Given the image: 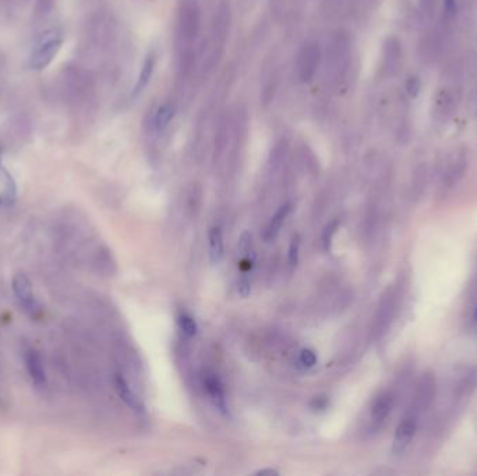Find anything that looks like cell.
<instances>
[{"instance_id": "603a6c76", "label": "cell", "mask_w": 477, "mask_h": 476, "mask_svg": "<svg viewBox=\"0 0 477 476\" xmlns=\"http://www.w3.org/2000/svg\"><path fill=\"white\" fill-rule=\"evenodd\" d=\"M299 249H300V240L299 238H295L291 243V247H289V256H288V260H289V266L291 267H296L298 266V261H299Z\"/></svg>"}, {"instance_id": "5bb4252c", "label": "cell", "mask_w": 477, "mask_h": 476, "mask_svg": "<svg viewBox=\"0 0 477 476\" xmlns=\"http://www.w3.org/2000/svg\"><path fill=\"white\" fill-rule=\"evenodd\" d=\"M25 365H27V370H28V375H29L32 383L38 389H42L46 384V375H45V369H43L41 356L34 351L28 352L25 355Z\"/></svg>"}, {"instance_id": "277c9868", "label": "cell", "mask_w": 477, "mask_h": 476, "mask_svg": "<svg viewBox=\"0 0 477 476\" xmlns=\"http://www.w3.org/2000/svg\"><path fill=\"white\" fill-rule=\"evenodd\" d=\"M13 291L18 303L27 313L35 316L39 312V305L35 299L31 281L24 273H17L13 277Z\"/></svg>"}, {"instance_id": "9a60e30c", "label": "cell", "mask_w": 477, "mask_h": 476, "mask_svg": "<svg viewBox=\"0 0 477 476\" xmlns=\"http://www.w3.org/2000/svg\"><path fill=\"white\" fill-rule=\"evenodd\" d=\"M155 63H156V57L155 55L151 52L147 55L144 63H142V67H141V71H140V75H138V80L133 88V98L138 96L145 88L147 85L149 84L151 78H152V74H154V70H155Z\"/></svg>"}, {"instance_id": "8fae6325", "label": "cell", "mask_w": 477, "mask_h": 476, "mask_svg": "<svg viewBox=\"0 0 477 476\" xmlns=\"http://www.w3.org/2000/svg\"><path fill=\"white\" fill-rule=\"evenodd\" d=\"M394 310H395V294L392 291L388 289V292L383 296L381 299V305L377 313V320H376V326H377V333L383 334L386 333L392 316H394Z\"/></svg>"}, {"instance_id": "6da1fadb", "label": "cell", "mask_w": 477, "mask_h": 476, "mask_svg": "<svg viewBox=\"0 0 477 476\" xmlns=\"http://www.w3.org/2000/svg\"><path fill=\"white\" fill-rule=\"evenodd\" d=\"M198 7L196 0H183L177 18V39L182 41L179 48L184 49V57L191 53V43L198 32Z\"/></svg>"}, {"instance_id": "8992f818", "label": "cell", "mask_w": 477, "mask_h": 476, "mask_svg": "<svg viewBox=\"0 0 477 476\" xmlns=\"http://www.w3.org/2000/svg\"><path fill=\"white\" fill-rule=\"evenodd\" d=\"M460 89L457 85H446L439 91L436 98V115L441 120H447L455 110L460 101Z\"/></svg>"}, {"instance_id": "83f0119b", "label": "cell", "mask_w": 477, "mask_h": 476, "mask_svg": "<svg viewBox=\"0 0 477 476\" xmlns=\"http://www.w3.org/2000/svg\"><path fill=\"white\" fill-rule=\"evenodd\" d=\"M257 475H279V473L277 470H272V468H264V470H260L256 473Z\"/></svg>"}, {"instance_id": "30bf717a", "label": "cell", "mask_w": 477, "mask_h": 476, "mask_svg": "<svg viewBox=\"0 0 477 476\" xmlns=\"http://www.w3.org/2000/svg\"><path fill=\"white\" fill-rule=\"evenodd\" d=\"M395 397L391 391L380 393L372 405V421L374 425H381L387 421L394 410Z\"/></svg>"}, {"instance_id": "ac0fdd59", "label": "cell", "mask_w": 477, "mask_h": 476, "mask_svg": "<svg viewBox=\"0 0 477 476\" xmlns=\"http://www.w3.org/2000/svg\"><path fill=\"white\" fill-rule=\"evenodd\" d=\"M173 116H175V109H173V106L170 103L161 105L156 109V112L154 115V120H152L155 130L161 131V130L166 129L168 124L170 123V120L173 119Z\"/></svg>"}, {"instance_id": "7402d4cb", "label": "cell", "mask_w": 477, "mask_h": 476, "mask_svg": "<svg viewBox=\"0 0 477 476\" xmlns=\"http://www.w3.org/2000/svg\"><path fill=\"white\" fill-rule=\"evenodd\" d=\"M337 228H338V221H332L325 226L324 233H323V245H324L325 250H330L331 243H332V238L337 232Z\"/></svg>"}, {"instance_id": "7a4b0ae2", "label": "cell", "mask_w": 477, "mask_h": 476, "mask_svg": "<svg viewBox=\"0 0 477 476\" xmlns=\"http://www.w3.org/2000/svg\"><path fill=\"white\" fill-rule=\"evenodd\" d=\"M420 414H418L415 410H409L399 425L395 429L394 440H392V454L394 456H402L409 446L412 445L416 431H418V422H419Z\"/></svg>"}, {"instance_id": "e0dca14e", "label": "cell", "mask_w": 477, "mask_h": 476, "mask_svg": "<svg viewBox=\"0 0 477 476\" xmlns=\"http://www.w3.org/2000/svg\"><path fill=\"white\" fill-rule=\"evenodd\" d=\"M291 210H292V205H291V204H285V205H282V207L275 212V215L270 219L268 225L265 226L264 235H263V238H264L265 242H271V240H274V239L278 236V233H279V231H281V228H282L285 219L288 218Z\"/></svg>"}, {"instance_id": "3957f363", "label": "cell", "mask_w": 477, "mask_h": 476, "mask_svg": "<svg viewBox=\"0 0 477 476\" xmlns=\"http://www.w3.org/2000/svg\"><path fill=\"white\" fill-rule=\"evenodd\" d=\"M320 63V48L314 42L306 43L298 56V75L302 82L310 81Z\"/></svg>"}, {"instance_id": "7c38bea8", "label": "cell", "mask_w": 477, "mask_h": 476, "mask_svg": "<svg viewBox=\"0 0 477 476\" xmlns=\"http://www.w3.org/2000/svg\"><path fill=\"white\" fill-rule=\"evenodd\" d=\"M205 389L208 391V396L211 397V401L214 403L215 408L222 414V415H229V410H228V404H226V398H225V391L223 387L219 382L218 377H215L214 375L207 376L205 379Z\"/></svg>"}, {"instance_id": "44dd1931", "label": "cell", "mask_w": 477, "mask_h": 476, "mask_svg": "<svg viewBox=\"0 0 477 476\" xmlns=\"http://www.w3.org/2000/svg\"><path fill=\"white\" fill-rule=\"evenodd\" d=\"M299 362L303 368H314L317 365V355L311 349H302L299 355Z\"/></svg>"}, {"instance_id": "4316f807", "label": "cell", "mask_w": 477, "mask_h": 476, "mask_svg": "<svg viewBox=\"0 0 477 476\" xmlns=\"http://www.w3.org/2000/svg\"><path fill=\"white\" fill-rule=\"evenodd\" d=\"M434 0H419V6L422 8V11H430L433 8Z\"/></svg>"}, {"instance_id": "52a82bcc", "label": "cell", "mask_w": 477, "mask_h": 476, "mask_svg": "<svg viewBox=\"0 0 477 476\" xmlns=\"http://www.w3.org/2000/svg\"><path fill=\"white\" fill-rule=\"evenodd\" d=\"M434 397H436V380L432 375H425L418 383L412 410H415L418 414H422L432 405Z\"/></svg>"}, {"instance_id": "cb8c5ba5", "label": "cell", "mask_w": 477, "mask_h": 476, "mask_svg": "<svg viewBox=\"0 0 477 476\" xmlns=\"http://www.w3.org/2000/svg\"><path fill=\"white\" fill-rule=\"evenodd\" d=\"M458 13V1L457 0H444V18L451 21L457 17Z\"/></svg>"}, {"instance_id": "2e32d148", "label": "cell", "mask_w": 477, "mask_h": 476, "mask_svg": "<svg viewBox=\"0 0 477 476\" xmlns=\"http://www.w3.org/2000/svg\"><path fill=\"white\" fill-rule=\"evenodd\" d=\"M208 256L211 264H218L223 257V238L219 226H212L208 233Z\"/></svg>"}, {"instance_id": "5b68a950", "label": "cell", "mask_w": 477, "mask_h": 476, "mask_svg": "<svg viewBox=\"0 0 477 476\" xmlns=\"http://www.w3.org/2000/svg\"><path fill=\"white\" fill-rule=\"evenodd\" d=\"M61 46V38L56 35L46 36L35 49L32 57H31V67L35 70L45 68L56 56Z\"/></svg>"}, {"instance_id": "f546056e", "label": "cell", "mask_w": 477, "mask_h": 476, "mask_svg": "<svg viewBox=\"0 0 477 476\" xmlns=\"http://www.w3.org/2000/svg\"><path fill=\"white\" fill-rule=\"evenodd\" d=\"M0 168H1V151H0ZM1 171V169H0Z\"/></svg>"}, {"instance_id": "9c48e42d", "label": "cell", "mask_w": 477, "mask_h": 476, "mask_svg": "<svg viewBox=\"0 0 477 476\" xmlns=\"http://www.w3.org/2000/svg\"><path fill=\"white\" fill-rule=\"evenodd\" d=\"M402 60V48L397 38H387L383 49V70L387 75L398 73Z\"/></svg>"}, {"instance_id": "f1b7e54d", "label": "cell", "mask_w": 477, "mask_h": 476, "mask_svg": "<svg viewBox=\"0 0 477 476\" xmlns=\"http://www.w3.org/2000/svg\"><path fill=\"white\" fill-rule=\"evenodd\" d=\"M474 320L477 323V306L476 309H475V313H474Z\"/></svg>"}, {"instance_id": "d6986e66", "label": "cell", "mask_w": 477, "mask_h": 476, "mask_svg": "<svg viewBox=\"0 0 477 476\" xmlns=\"http://www.w3.org/2000/svg\"><path fill=\"white\" fill-rule=\"evenodd\" d=\"M1 172L4 175V194L1 196V199L4 201V205H8L15 200L17 187H15V182L11 178V175L6 169H1Z\"/></svg>"}, {"instance_id": "ffe728a7", "label": "cell", "mask_w": 477, "mask_h": 476, "mask_svg": "<svg viewBox=\"0 0 477 476\" xmlns=\"http://www.w3.org/2000/svg\"><path fill=\"white\" fill-rule=\"evenodd\" d=\"M177 323H179L180 330L183 331V334L187 336V337H194L197 334V331H198L196 320L190 315H187V313H182L179 316V319H177Z\"/></svg>"}, {"instance_id": "4fadbf2b", "label": "cell", "mask_w": 477, "mask_h": 476, "mask_svg": "<svg viewBox=\"0 0 477 476\" xmlns=\"http://www.w3.org/2000/svg\"><path fill=\"white\" fill-rule=\"evenodd\" d=\"M115 389H116L119 397L122 398V401L129 408H131L134 412H144L142 403L134 394V391L130 389V386L126 383V380L122 376H119V375L115 377Z\"/></svg>"}, {"instance_id": "d4e9b609", "label": "cell", "mask_w": 477, "mask_h": 476, "mask_svg": "<svg viewBox=\"0 0 477 476\" xmlns=\"http://www.w3.org/2000/svg\"><path fill=\"white\" fill-rule=\"evenodd\" d=\"M405 88H406V92L412 98H415L420 91V80L418 77H409L406 84H405Z\"/></svg>"}, {"instance_id": "ba28073f", "label": "cell", "mask_w": 477, "mask_h": 476, "mask_svg": "<svg viewBox=\"0 0 477 476\" xmlns=\"http://www.w3.org/2000/svg\"><path fill=\"white\" fill-rule=\"evenodd\" d=\"M468 169V154L465 151H458L448 162L444 176H443V187H454L464 178Z\"/></svg>"}, {"instance_id": "484cf974", "label": "cell", "mask_w": 477, "mask_h": 476, "mask_svg": "<svg viewBox=\"0 0 477 476\" xmlns=\"http://www.w3.org/2000/svg\"><path fill=\"white\" fill-rule=\"evenodd\" d=\"M237 291L240 294L242 298H247L251 292V285H250V281L247 278H242L239 281V287H237Z\"/></svg>"}]
</instances>
